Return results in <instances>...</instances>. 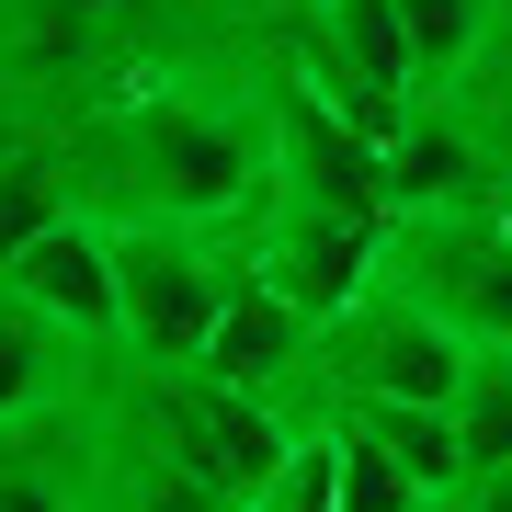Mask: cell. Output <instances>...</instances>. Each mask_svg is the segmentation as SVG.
I'll use <instances>...</instances> for the list:
<instances>
[{
	"label": "cell",
	"instance_id": "1",
	"mask_svg": "<svg viewBox=\"0 0 512 512\" xmlns=\"http://www.w3.org/2000/svg\"><path fill=\"white\" fill-rule=\"evenodd\" d=\"M69 183L103 217H171L239 239L274 205V103L262 57L205 69V57H148L126 80H92L69 126Z\"/></svg>",
	"mask_w": 512,
	"mask_h": 512
},
{
	"label": "cell",
	"instance_id": "2",
	"mask_svg": "<svg viewBox=\"0 0 512 512\" xmlns=\"http://www.w3.org/2000/svg\"><path fill=\"white\" fill-rule=\"evenodd\" d=\"M103 399H114V421H126L148 456L183 467L217 512H239L262 478H274V456L296 444V410L262 399V387H228L217 365H137V353H114Z\"/></svg>",
	"mask_w": 512,
	"mask_h": 512
},
{
	"label": "cell",
	"instance_id": "3",
	"mask_svg": "<svg viewBox=\"0 0 512 512\" xmlns=\"http://www.w3.org/2000/svg\"><path fill=\"white\" fill-rule=\"evenodd\" d=\"M262 103H274V205H342V217H399L387 137L353 114L296 46H262Z\"/></svg>",
	"mask_w": 512,
	"mask_h": 512
},
{
	"label": "cell",
	"instance_id": "4",
	"mask_svg": "<svg viewBox=\"0 0 512 512\" xmlns=\"http://www.w3.org/2000/svg\"><path fill=\"white\" fill-rule=\"evenodd\" d=\"M376 285L421 296L467 330V342H512V194H456V205H399L387 217Z\"/></svg>",
	"mask_w": 512,
	"mask_h": 512
},
{
	"label": "cell",
	"instance_id": "5",
	"mask_svg": "<svg viewBox=\"0 0 512 512\" xmlns=\"http://www.w3.org/2000/svg\"><path fill=\"white\" fill-rule=\"evenodd\" d=\"M467 330L421 296L376 285L353 319L319 330V376H308V421H330V399H456L467 387Z\"/></svg>",
	"mask_w": 512,
	"mask_h": 512
},
{
	"label": "cell",
	"instance_id": "6",
	"mask_svg": "<svg viewBox=\"0 0 512 512\" xmlns=\"http://www.w3.org/2000/svg\"><path fill=\"white\" fill-rule=\"evenodd\" d=\"M114 251H126V353L137 365H205L217 308L239 285V239L171 228V217H114Z\"/></svg>",
	"mask_w": 512,
	"mask_h": 512
},
{
	"label": "cell",
	"instance_id": "7",
	"mask_svg": "<svg viewBox=\"0 0 512 512\" xmlns=\"http://www.w3.org/2000/svg\"><path fill=\"white\" fill-rule=\"evenodd\" d=\"M0 285H23L80 353H92V365H114V353H126V251H114V217H103V205L46 217L12 262H0Z\"/></svg>",
	"mask_w": 512,
	"mask_h": 512
},
{
	"label": "cell",
	"instance_id": "8",
	"mask_svg": "<svg viewBox=\"0 0 512 512\" xmlns=\"http://www.w3.org/2000/svg\"><path fill=\"white\" fill-rule=\"evenodd\" d=\"M239 251L274 274L296 308L319 330L353 319L376 296V262H387V217H342V205H262L251 228H239Z\"/></svg>",
	"mask_w": 512,
	"mask_h": 512
},
{
	"label": "cell",
	"instance_id": "9",
	"mask_svg": "<svg viewBox=\"0 0 512 512\" xmlns=\"http://www.w3.org/2000/svg\"><path fill=\"white\" fill-rule=\"evenodd\" d=\"M92 387L69 410L0 421V512H103V399Z\"/></svg>",
	"mask_w": 512,
	"mask_h": 512
},
{
	"label": "cell",
	"instance_id": "10",
	"mask_svg": "<svg viewBox=\"0 0 512 512\" xmlns=\"http://www.w3.org/2000/svg\"><path fill=\"white\" fill-rule=\"evenodd\" d=\"M103 365L57 330L23 285H0V421H35V410H69Z\"/></svg>",
	"mask_w": 512,
	"mask_h": 512
},
{
	"label": "cell",
	"instance_id": "11",
	"mask_svg": "<svg viewBox=\"0 0 512 512\" xmlns=\"http://www.w3.org/2000/svg\"><path fill=\"white\" fill-rule=\"evenodd\" d=\"M433 103L456 114L478 148H490V171L512 183V0L490 12V35H478V57H467V69H456V80H433Z\"/></svg>",
	"mask_w": 512,
	"mask_h": 512
},
{
	"label": "cell",
	"instance_id": "12",
	"mask_svg": "<svg viewBox=\"0 0 512 512\" xmlns=\"http://www.w3.org/2000/svg\"><path fill=\"white\" fill-rule=\"evenodd\" d=\"M456 433H467V467H501V456H512V342H478V353H467Z\"/></svg>",
	"mask_w": 512,
	"mask_h": 512
},
{
	"label": "cell",
	"instance_id": "13",
	"mask_svg": "<svg viewBox=\"0 0 512 512\" xmlns=\"http://www.w3.org/2000/svg\"><path fill=\"white\" fill-rule=\"evenodd\" d=\"M490 12H501V0H399V23L421 46V80H456L478 57V35H490Z\"/></svg>",
	"mask_w": 512,
	"mask_h": 512
},
{
	"label": "cell",
	"instance_id": "14",
	"mask_svg": "<svg viewBox=\"0 0 512 512\" xmlns=\"http://www.w3.org/2000/svg\"><path fill=\"white\" fill-rule=\"evenodd\" d=\"M444 490H421V467H399L376 433H342V512H421Z\"/></svg>",
	"mask_w": 512,
	"mask_h": 512
},
{
	"label": "cell",
	"instance_id": "15",
	"mask_svg": "<svg viewBox=\"0 0 512 512\" xmlns=\"http://www.w3.org/2000/svg\"><path fill=\"white\" fill-rule=\"evenodd\" d=\"M456 512H512V456L501 467H467L456 478Z\"/></svg>",
	"mask_w": 512,
	"mask_h": 512
}]
</instances>
